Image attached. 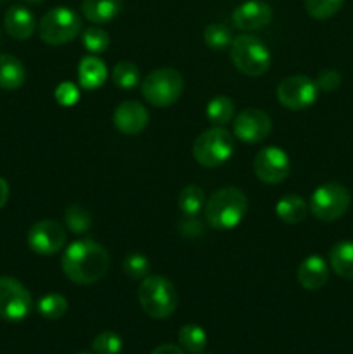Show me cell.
<instances>
[{
  "mask_svg": "<svg viewBox=\"0 0 353 354\" xmlns=\"http://www.w3.org/2000/svg\"><path fill=\"white\" fill-rule=\"evenodd\" d=\"M61 266L64 275L78 286H92L109 270V254L96 241L82 239L66 248Z\"/></svg>",
  "mask_w": 353,
  "mask_h": 354,
  "instance_id": "cell-1",
  "label": "cell"
},
{
  "mask_svg": "<svg viewBox=\"0 0 353 354\" xmlns=\"http://www.w3.org/2000/svg\"><path fill=\"white\" fill-rule=\"evenodd\" d=\"M248 213V197L235 187L217 190L204 204V218L211 228L220 232L232 230Z\"/></svg>",
  "mask_w": 353,
  "mask_h": 354,
  "instance_id": "cell-2",
  "label": "cell"
},
{
  "mask_svg": "<svg viewBox=\"0 0 353 354\" xmlns=\"http://www.w3.org/2000/svg\"><path fill=\"white\" fill-rule=\"evenodd\" d=\"M137 296L144 313L156 320L172 317L179 304L175 286L161 275L145 277L138 287Z\"/></svg>",
  "mask_w": 353,
  "mask_h": 354,
  "instance_id": "cell-3",
  "label": "cell"
},
{
  "mask_svg": "<svg viewBox=\"0 0 353 354\" xmlns=\"http://www.w3.org/2000/svg\"><path fill=\"white\" fill-rule=\"evenodd\" d=\"M230 59L237 71L251 78L265 75L272 64L269 47L258 37L248 33L239 35L232 40Z\"/></svg>",
  "mask_w": 353,
  "mask_h": 354,
  "instance_id": "cell-4",
  "label": "cell"
},
{
  "mask_svg": "<svg viewBox=\"0 0 353 354\" xmlns=\"http://www.w3.org/2000/svg\"><path fill=\"white\" fill-rule=\"evenodd\" d=\"M234 137L224 127H213L197 135L192 145V156L204 168H217L234 154Z\"/></svg>",
  "mask_w": 353,
  "mask_h": 354,
  "instance_id": "cell-5",
  "label": "cell"
},
{
  "mask_svg": "<svg viewBox=\"0 0 353 354\" xmlns=\"http://www.w3.org/2000/svg\"><path fill=\"white\" fill-rule=\"evenodd\" d=\"M183 93V78L176 69L158 68L142 82V97L154 107H168Z\"/></svg>",
  "mask_w": 353,
  "mask_h": 354,
  "instance_id": "cell-6",
  "label": "cell"
},
{
  "mask_svg": "<svg viewBox=\"0 0 353 354\" xmlns=\"http://www.w3.org/2000/svg\"><path fill=\"white\" fill-rule=\"evenodd\" d=\"M82 31V19L69 7L51 9L38 23V35L47 45H66Z\"/></svg>",
  "mask_w": 353,
  "mask_h": 354,
  "instance_id": "cell-7",
  "label": "cell"
},
{
  "mask_svg": "<svg viewBox=\"0 0 353 354\" xmlns=\"http://www.w3.org/2000/svg\"><path fill=\"white\" fill-rule=\"evenodd\" d=\"M350 203H352V196H350L348 189L341 183L331 182L315 189L310 197L308 209L317 220L336 221L345 216Z\"/></svg>",
  "mask_w": 353,
  "mask_h": 354,
  "instance_id": "cell-8",
  "label": "cell"
},
{
  "mask_svg": "<svg viewBox=\"0 0 353 354\" xmlns=\"http://www.w3.org/2000/svg\"><path fill=\"white\" fill-rule=\"evenodd\" d=\"M33 299L19 280L0 277V318L7 322H21L31 313Z\"/></svg>",
  "mask_w": 353,
  "mask_h": 354,
  "instance_id": "cell-9",
  "label": "cell"
},
{
  "mask_svg": "<svg viewBox=\"0 0 353 354\" xmlns=\"http://www.w3.org/2000/svg\"><path fill=\"white\" fill-rule=\"evenodd\" d=\"M318 97L317 83L305 75H293L284 78L277 86V99L286 109L303 111L315 104Z\"/></svg>",
  "mask_w": 353,
  "mask_h": 354,
  "instance_id": "cell-10",
  "label": "cell"
},
{
  "mask_svg": "<svg viewBox=\"0 0 353 354\" xmlns=\"http://www.w3.org/2000/svg\"><path fill=\"white\" fill-rule=\"evenodd\" d=\"M253 169H255V175L258 176V180H262L263 183H269V185L282 183L291 171L289 156L275 145L263 147L256 152Z\"/></svg>",
  "mask_w": 353,
  "mask_h": 354,
  "instance_id": "cell-11",
  "label": "cell"
},
{
  "mask_svg": "<svg viewBox=\"0 0 353 354\" xmlns=\"http://www.w3.org/2000/svg\"><path fill=\"white\" fill-rule=\"evenodd\" d=\"M66 239L68 235L64 227L54 220L37 221L26 235L30 249L40 256H52L61 251L66 245Z\"/></svg>",
  "mask_w": 353,
  "mask_h": 354,
  "instance_id": "cell-12",
  "label": "cell"
},
{
  "mask_svg": "<svg viewBox=\"0 0 353 354\" xmlns=\"http://www.w3.org/2000/svg\"><path fill=\"white\" fill-rule=\"evenodd\" d=\"M272 131L269 114L256 107H248L234 118V135L244 144H258Z\"/></svg>",
  "mask_w": 353,
  "mask_h": 354,
  "instance_id": "cell-13",
  "label": "cell"
},
{
  "mask_svg": "<svg viewBox=\"0 0 353 354\" xmlns=\"http://www.w3.org/2000/svg\"><path fill=\"white\" fill-rule=\"evenodd\" d=\"M272 7L263 0H248L232 14V23L241 31H256L272 21Z\"/></svg>",
  "mask_w": 353,
  "mask_h": 354,
  "instance_id": "cell-14",
  "label": "cell"
},
{
  "mask_svg": "<svg viewBox=\"0 0 353 354\" xmlns=\"http://www.w3.org/2000/svg\"><path fill=\"white\" fill-rule=\"evenodd\" d=\"M114 127L125 135H138L149 123V113L137 100H125L114 111Z\"/></svg>",
  "mask_w": 353,
  "mask_h": 354,
  "instance_id": "cell-15",
  "label": "cell"
},
{
  "mask_svg": "<svg viewBox=\"0 0 353 354\" xmlns=\"http://www.w3.org/2000/svg\"><path fill=\"white\" fill-rule=\"evenodd\" d=\"M298 282L303 289L317 290L324 287L329 280V265L324 258L317 254H311L305 258L298 266Z\"/></svg>",
  "mask_w": 353,
  "mask_h": 354,
  "instance_id": "cell-16",
  "label": "cell"
},
{
  "mask_svg": "<svg viewBox=\"0 0 353 354\" xmlns=\"http://www.w3.org/2000/svg\"><path fill=\"white\" fill-rule=\"evenodd\" d=\"M3 28L16 40H28L35 33L37 21L26 7L12 6L3 16Z\"/></svg>",
  "mask_w": 353,
  "mask_h": 354,
  "instance_id": "cell-17",
  "label": "cell"
},
{
  "mask_svg": "<svg viewBox=\"0 0 353 354\" xmlns=\"http://www.w3.org/2000/svg\"><path fill=\"white\" fill-rule=\"evenodd\" d=\"M123 9V0H83L82 14L93 24L113 21Z\"/></svg>",
  "mask_w": 353,
  "mask_h": 354,
  "instance_id": "cell-18",
  "label": "cell"
},
{
  "mask_svg": "<svg viewBox=\"0 0 353 354\" xmlns=\"http://www.w3.org/2000/svg\"><path fill=\"white\" fill-rule=\"evenodd\" d=\"M107 68L96 55H87L78 64V80L82 88L96 90L106 82Z\"/></svg>",
  "mask_w": 353,
  "mask_h": 354,
  "instance_id": "cell-19",
  "label": "cell"
},
{
  "mask_svg": "<svg viewBox=\"0 0 353 354\" xmlns=\"http://www.w3.org/2000/svg\"><path fill=\"white\" fill-rule=\"evenodd\" d=\"M26 82L23 62L10 54H0V88L16 90Z\"/></svg>",
  "mask_w": 353,
  "mask_h": 354,
  "instance_id": "cell-20",
  "label": "cell"
},
{
  "mask_svg": "<svg viewBox=\"0 0 353 354\" xmlns=\"http://www.w3.org/2000/svg\"><path fill=\"white\" fill-rule=\"evenodd\" d=\"M329 265L332 272L346 280H353V242L343 241L329 251Z\"/></svg>",
  "mask_w": 353,
  "mask_h": 354,
  "instance_id": "cell-21",
  "label": "cell"
},
{
  "mask_svg": "<svg viewBox=\"0 0 353 354\" xmlns=\"http://www.w3.org/2000/svg\"><path fill=\"white\" fill-rule=\"evenodd\" d=\"M275 214L280 221L287 225H296L307 218L308 214V204L301 199L300 196H284L279 199L275 206Z\"/></svg>",
  "mask_w": 353,
  "mask_h": 354,
  "instance_id": "cell-22",
  "label": "cell"
},
{
  "mask_svg": "<svg viewBox=\"0 0 353 354\" xmlns=\"http://www.w3.org/2000/svg\"><path fill=\"white\" fill-rule=\"evenodd\" d=\"M235 104L234 100L225 95L213 97L206 106V118L215 127H225L234 120Z\"/></svg>",
  "mask_w": 353,
  "mask_h": 354,
  "instance_id": "cell-23",
  "label": "cell"
},
{
  "mask_svg": "<svg viewBox=\"0 0 353 354\" xmlns=\"http://www.w3.org/2000/svg\"><path fill=\"white\" fill-rule=\"evenodd\" d=\"M179 344L183 351L190 354H199L208 344V335L203 327L194 324L183 325L179 330Z\"/></svg>",
  "mask_w": 353,
  "mask_h": 354,
  "instance_id": "cell-24",
  "label": "cell"
},
{
  "mask_svg": "<svg viewBox=\"0 0 353 354\" xmlns=\"http://www.w3.org/2000/svg\"><path fill=\"white\" fill-rule=\"evenodd\" d=\"M204 190L197 185L183 187L179 194V207L185 218H196L204 209Z\"/></svg>",
  "mask_w": 353,
  "mask_h": 354,
  "instance_id": "cell-25",
  "label": "cell"
},
{
  "mask_svg": "<svg viewBox=\"0 0 353 354\" xmlns=\"http://www.w3.org/2000/svg\"><path fill=\"white\" fill-rule=\"evenodd\" d=\"M68 299L57 292L47 294L37 304V310L45 320H59L68 313Z\"/></svg>",
  "mask_w": 353,
  "mask_h": 354,
  "instance_id": "cell-26",
  "label": "cell"
},
{
  "mask_svg": "<svg viewBox=\"0 0 353 354\" xmlns=\"http://www.w3.org/2000/svg\"><path fill=\"white\" fill-rule=\"evenodd\" d=\"M204 44L211 48V50H225L232 45V31L228 30L227 26L224 24H218V23H211L204 28Z\"/></svg>",
  "mask_w": 353,
  "mask_h": 354,
  "instance_id": "cell-27",
  "label": "cell"
},
{
  "mask_svg": "<svg viewBox=\"0 0 353 354\" xmlns=\"http://www.w3.org/2000/svg\"><path fill=\"white\" fill-rule=\"evenodd\" d=\"M113 82L118 88L130 90L134 86H137L138 80H141V73H138V68L130 61H121L118 62L113 68Z\"/></svg>",
  "mask_w": 353,
  "mask_h": 354,
  "instance_id": "cell-28",
  "label": "cell"
},
{
  "mask_svg": "<svg viewBox=\"0 0 353 354\" xmlns=\"http://www.w3.org/2000/svg\"><path fill=\"white\" fill-rule=\"evenodd\" d=\"M64 220L73 234H85L92 227V214L80 204H71L66 207Z\"/></svg>",
  "mask_w": 353,
  "mask_h": 354,
  "instance_id": "cell-29",
  "label": "cell"
},
{
  "mask_svg": "<svg viewBox=\"0 0 353 354\" xmlns=\"http://www.w3.org/2000/svg\"><path fill=\"white\" fill-rule=\"evenodd\" d=\"M345 0H305V9L314 19L324 21L339 12Z\"/></svg>",
  "mask_w": 353,
  "mask_h": 354,
  "instance_id": "cell-30",
  "label": "cell"
},
{
  "mask_svg": "<svg viewBox=\"0 0 353 354\" xmlns=\"http://www.w3.org/2000/svg\"><path fill=\"white\" fill-rule=\"evenodd\" d=\"M92 351L96 354H120L123 349V339L116 332H100L93 337Z\"/></svg>",
  "mask_w": 353,
  "mask_h": 354,
  "instance_id": "cell-31",
  "label": "cell"
},
{
  "mask_svg": "<svg viewBox=\"0 0 353 354\" xmlns=\"http://www.w3.org/2000/svg\"><path fill=\"white\" fill-rule=\"evenodd\" d=\"M82 44L92 54H100L109 47V35L99 26H90L83 31Z\"/></svg>",
  "mask_w": 353,
  "mask_h": 354,
  "instance_id": "cell-32",
  "label": "cell"
},
{
  "mask_svg": "<svg viewBox=\"0 0 353 354\" xmlns=\"http://www.w3.org/2000/svg\"><path fill=\"white\" fill-rule=\"evenodd\" d=\"M123 272L127 273V277L134 280H144L145 277H149L151 272V265H149L147 258L144 254H128L123 259Z\"/></svg>",
  "mask_w": 353,
  "mask_h": 354,
  "instance_id": "cell-33",
  "label": "cell"
},
{
  "mask_svg": "<svg viewBox=\"0 0 353 354\" xmlns=\"http://www.w3.org/2000/svg\"><path fill=\"white\" fill-rule=\"evenodd\" d=\"M315 83H317V88L322 90V92H334L341 85V75L336 69H324L317 76Z\"/></svg>",
  "mask_w": 353,
  "mask_h": 354,
  "instance_id": "cell-34",
  "label": "cell"
},
{
  "mask_svg": "<svg viewBox=\"0 0 353 354\" xmlns=\"http://www.w3.org/2000/svg\"><path fill=\"white\" fill-rule=\"evenodd\" d=\"M55 99L61 102L62 106H71L78 100V90L71 85V83H62L57 90H55Z\"/></svg>",
  "mask_w": 353,
  "mask_h": 354,
  "instance_id": "cell-35",
  "label": "cell"
},
{
  "mask_svg": "<svg viewBox=\"0 0 353 354\" xmlns=\"http://www.w3.org/2000/svg\"><path fill=\"white\" fill-rule=\"evenodd\" d=\"M151 354H185L182 351V348L175 344H161L154 349Z\"/></svg>",
  "mask_w": 353,
  "mask_h": 354,
  "instance_id": "cell-36",
  "label": "cell"
},
{
  "mask_svg": "<svg viewBox=\"0 0 353 354\" xmlns=\"http://www.w3.org/2000/svg\"><path fill=\"white\" fill-rule=\"evenodd\" d=\"M9 201V185L3 178H0V209L7 204Z\"/></svg>",
  "mask_w": 353,
  "mask_h": 354,
  "instance_id": "cell-37",
  "label": "cell"
},
{
  "mask_svg": "<svg viewBox=\"0 0 353 354\" xmlns=\"http://www.w3.org/2000/svg\"><path fill=\"white\" fill-rule=\"evenodd\" d=\"M24 2H30V3H40V2H44V0H24Z\"/></svg>",
  "mask_w": 353,
  "mask_h": 354,
  "instance_id": "cell-38",
  "label": "cell"
},
{
  "mask_svg": "<svg viewBox=\"0 0 353 354\" xmlns=\"http://www.w3.org/2000/svg\"><path fill=\"white\" fill-rule=\"evenodd\" d=\"M78 354H92V353H78Z\"/></svg>",
  "mask_w": 353,
  "mask_h": 354,
  "instance_id": "cell-39",
  "label": "cell"
}]
</instances>
